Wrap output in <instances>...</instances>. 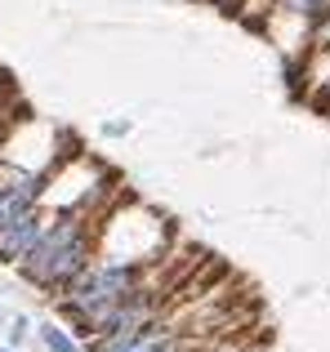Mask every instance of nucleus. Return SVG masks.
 <instances>
[{"label":"nucleus","mask_w":330,"mask_h":352,"mask_svg":"<svg viewBox=\"0 0 330 352\" xmlns=\"http://www.w3.org/2000/svg\"><path fill=\"white\" fill-rule=\"evenodd\" d=\"M0 317H5V308H0Z\"/></svg>","instance_id":"nucleus-8"},{"label":"nucleus","mask_w":330,"mask_h":352,"mask_svg":"<svg viewBox=\"0 0 330 352\" xmlns=\"http://www.w3.org/2000/svg\"><path fill=\"white\" fill-rule=\"evenodd\" d=\"M281 9H286V14H299V18H308V23H313V18H322L326 9H330V0H281Z\"/></svg>","instance_id":"nucleus-5"},{"label":"nucleus","mask_w":330,"mask_h":352,"mask_svg":"<svg viewBox=\"0 0 330 352\" xmlns=\"http://www.w3.org/2000/svg\"><path fill=\"white\" fill-rule=\"evenodd\" d=\"M41 339H45V348H50V352H85L76 335H67V330L54 326V321H50V326H41Z\"/></svg>","instance_id":"nucleus-4"},{"label":"nucleus","mask_w":330,"mask_h":352,"mask_svg":"<svg viewBox=\"0 0 330 352\" xmlns=\"http://www.w3.org/2000/svg\"><path fill=\"white\" fill-rule=\"evenodd\" d=\"M27 330H32V321L27 317H14V330H9V348H18L27 339Z\"/></svg>","instance_id":"nucleus-6"},{"label":"nucleus","mask_w":330,"mask_h":352,"mask_svg":"<svg viewBox=\"0 0 330 352\" xmlns=\"http://www.w3.org/2000/svg\"><path fill=\"white\" fill-rule=\"evenodd\" d=\"M94 219L98 214H58V219H50L41 241L14 263L18 272H23V281L41 285V290H50V294L67 290V281L98 250V223Z\"/></svg>","instance_id":"nucleus-1"},{"label":"nucleus","mask_w":330,"mask_h":352,"mask_svg":"<svg viewBox=\"0 0 330 352\" xmlns=\"http://www.w3.org/2000/svg\"><path fill=\"white\" fill-rule=\"evenodd\" d=\"M45 223H50V214H41V210H27V214H18L14 223L0 228V263H18V258H23L27 250L41 241Z\"/></svg>","instance_id":"nucleus-3"},{"label":"nucleus","mask_w":330,"mask_h":352,"mask_svg":"<svg viewBox=\"0 0 330 352\" xmlns=\"http://www.w3.org/2000/svg\"><path fill=\"white\" fill-rule=\"evenodd\" d=\"M41 192H45V174L0 165V228L14 223L18 214H27V210L41 206Z\"/></svg>","instance_id":"nucleus-2"},{"label":"nucleus","mask_w":330,"mask_h":352,"mask_svg":"<svg viewBox=\"0 0 330 352\" xmlns=\"http://www.w3.org/2000/svg\"><path fill=\"white\" fill-rule=\"evenodd\" d=\"M0 352H18V348H0Z\"/></svg>","instance_id":"nucleus-7"}]
</instances>
